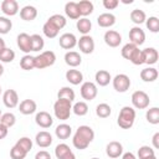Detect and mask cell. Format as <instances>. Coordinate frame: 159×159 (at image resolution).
I'll return each instance as SVG.
<instances>
[{"mask_svg": "<svg viewBox=\"0 0 159 159\" xmlns=\"http://www.w3.org/2000/svg\"><path fill=\"white\" fill-rule=\"evenodd\" d=\"M93 139H94V130L89 125L83 124V125H80L75 132L72 138V144L76 149L83 150L92 143Z\"/></svg>", "mask_w": 159, "mask_h": 159, "instance_id": "obj_1", "label": "cell"}, {"mask_svg": "<svg viewBox=\"0 0 159 159\" xmlns=\"http://www.w3.org/2000/svg\"><path fill=\"white\" fill-rule=\"evenodd\" d=\"M135 120V109L133 107L129 106H124L118 114V119H117V124L122 128V129H129L133 127Z\"/></svg>", "mask_w": 159, "mask_h": 159, "instance_id": "obj_2", "label": "cell"}, {"mask_svg": "<svg viewBox=\"0 0 159 159\" xmlns=\"http://www.w3.org/2000/svg\"><path fill=\"white\" fill-rule=\"evenodd\" d=\"M72 112V102L66 99H57L53 103V113L55 117L60 120H66L70 118Z\"/></svg>", "mask_w": 159, "mask_h": 159, "instance_id": "obj_3", "label": "cell"}, {"mask_svg": "<svg viewBox=\"0 0 159 159\" xmlns=\"http://www.w3.org/2000/svg\"><path fill=\"white\" fill-rule=\"evenodd\" d=\"M56 62V55L53 51H43L40 55L35 56V68L43 70L52 66Z\"/></svg>", "mask_w": 159, "mask_h": 159, "instance_id": "obj_4", "label": "cell"}, {"mask_svg": "<svg viewBox=\"0 0 159 159\" xmlns=\"http://www.w3.org/2000/svg\"><path fill=\"white\" fill-rule=\"evenodd\" d=\"M130 99H132L133 108H137V109H145L149 106V103H150L149 96L144 91H135V92H133Z\"/></svg>", "mask_w": 159, "mask_h": 159, "instance_id": "obj_5", "label": "cell"}, {"mask_svg": "<svg viewBox=\"0 0 159 159\" xmlns=\"http://www.w3.org/2000/svg\"><path fill=\"white\" fill-rule=\"evenodd\" d=\"M112 84L117 92L124 93L129 89L132 82H130V78L125 73H119V75L114 76V78H112Z\"/></svg>", "mask_w": 159, "mask_h": 159, "instance_id": "obj_6", "label": "cell"}, {"mask_svg": "<svg viewBox=\"0 0 159 159\" xmlns=\"http://www.w3.org/2000/svg\"><path fill=\"white\" fill-rule=\"evenodd\" d=\"M81 96L83 99L86 101H92L97 97V93H98V88H97V84L94 82H91V81H87V82H83L81 84Z\"/></svg>", "mask_w": 159, "mask_h": 159, "instance_id": "obj_7", "label": "cell"}, {"mask_svg": "<svg viewBox=\"0 0 159 159\" xmlns=\"http://www.w3.org/2000/svg\"><path fill=\"white\" fill-rule=\"evenodd\" d=\"M77 46L82 53L89 55L94 51V40L89 35H83L77 40Z\"/></svg>", "mask_w": 159, "mask_h": 159, "instance_id": "obj_8", "label": "cell"}, {"mask_svg": "<svg viewBox=\"0 0 159 159\" xmlns=\"http://www.w3.org/2000/svg\"><path fill=\"white\" fill-rule=\"evenodd\" d=\"M129 40L130 43L135 45V46H140L144 43L145 41V32L143 29H140L139 26H133L129 30Z\"/></svg>", "mask_w": 159, "mask_h": 159, "instance_id": "obj_9", "label": "cell"}, {"mask_svg": "<svg viewBox=\"0 0 159 159\" xmlns=\"http://www.w3.org/2000/svg\"><path fill=\"white\" fill-rule=\"evenodd\" d=\"M103 40L107 46L109 47H118L122 42V35L116 30H107L104 32Z\"/></svg>", "mask_w": 159, "mask_h": 159, "instance_id": "obj_10", "label": "cell"}, {"mask_svg": "<svg viewBox=\"0 0 159 159\" xmlns=\"http://www.w3.org/2000/svg\"><path fill=\"white\" fill-rule=\"evenodd\" d=\"M16 43H17V47L26 55H30V52L32 51L31 50V35L26 32H21L17 35Z\"/></svg>", "mask_w": 159, "mask_h": 159, "instance_id": "obj_11", "label": "cell"}, {"mask_svg": "<svg viewBox=\"0 0 159 159\" xmlns=\"http://www.w3.org/2000/svg\"><path fill=\"white\" fill-rule=\"evenodd\" d=\"M2 102L7 108H15L19 106V94L15 89H6L2 93Z\"/></svg>", "mask_w": 159, "mask_h": 159, "instance_id": "obj_12", "label": "cell"}, {"mask_svg": "<svg viewBox=\"0 0 159 159\" xmlns=\"http://www.w3.org/2000/svg\"><path fill=\"white\" fill-rule=\"evenodd\" d=\"M58 43L65 50H72L77 45V37L72 32H65V34H62L60 36Z\"/></svg>", "mask_w": 159, "mask_h": 159, "instance_id": "obj_13", "label": "cell"}, {"mask_svg": "<svg viewBox=\"0 0 159 159\" xmlns=\"http://www.w3.org/2000/svg\"><path fill=\"white\" fill-rule=\"evenodd\" d=\"M35 122H36V124H37L39 127L46 129V128H50V127L52 125L53 119H52V116H51L48 112H46V111H40V112H37L36 116H35Z\"/></svg>", "mask_w": 159, "mask_h": 159, "instance_id": "obj_14", "label": "cell"}, {"mask_svg": "<svg viewBox=\"0 0 159 159\" xmlns=\"http://www.w3.org/2000/svg\"><path fill=\"white\" fill-rule=\"evenodd\" d=\"M106 154L112 158V159H117L123 154V145L122 143L117 142V140H112L107 144L106 147Z\"/></svg>", "mask_w": 159, "mask_h": 159, "instance_id": "obj_15", "label": "cell"}, {"mask_svg": "<svg viewBox=\"0 0 159 159\" xmlns=\"http://www.w3.org/2000/svg\"><path fill=\"white\" fill-rule=\"evenodd\" d=\"M1 11L7 16H14L19 12V4L16 0H4L1 2Z\"/></svg>", "mask_w": 159, "mask_h": 159, "instance_id": "obj_16", "label": "cell"}, {"mask_svg": "<svg viewBox=\"0 0 159 159\" xmlns=\"http://www.w3.org/2000/svg\"><path fill=\"white\" fill-rule=\"evenodd\" d=\"M36 109H37L36 102H35L34 99H30V98L21 101L20 104H19V111H20V113L24 114V116H30V114L35 113Z\"/></svg>", "mask_w": 159, "mask_h": 159, "instance_id": "obj_17", "label": "cell"}, {"mask_svg": "<svg viewBox=\"0 0 159 159\" xmlns=\"http://www.w3.org/2000/svg\"><path fill=\"white\" fill-rule=\"evenodd\" d=\"M35 142L39 147L41 148H47L52 144V135L51 133H48L47 130H41L36 134L35 137Z\"/></svg>", "mask_w": 159, "mask_h": 159, "instance_id": "obj_18", "label": "cell"}, {"mask_svg": "<svg viewBox=\"0 0 159 159\" xmlns=\"http://www.w3.org/2000/svg\"><path fill=\"white\" fill-rule=\"evenodd\" d=\"M65 76H66V80L73 86H77V84L83 82V75H82V72L80 70H75V68L67 70Z\"/></svg>", "mask_w": 159, "mask_h": 159, "instance_id": "obj_19", "label": "cell"}, {"mask_svg": "<svg viewBox=\"0 0 159 159\" xmlns=\"http://www.w3.org/2000/svg\"><path fill=\"white\" fill-rule=\"evenodd\" d=\"M97 24L101 27H111L116 24V16L112 12H103L97 17Z\"/></svg>", "mask_w": 159, "mask_h": 159, "instance_id": "obj_20", "label": "cell"}, {"mask_svg": "<svg viewBox=\"0 0 159 159\" xmlns=\"http://www.w3.org/2000/svg\"><path fill=\"white\" fill-rule=\"evenodd\" d=\"M143 51V55H144V63L147 65H154L157 63L158 58H159V53H158V50L154 48V47H147Z\"/></svg>", "mask_w": 159, "mask_h": 159, "instance_id": "obj_21", "label": "cell"}, {"mask_svg": "<svg viewBox=\"0 0 159 159\" xmlns=\"http://www.w3.org/2000/svg\"><path fill=\"white\" fill-rule=\"evenodd\" d=\"M65 62L70 67H77L82 62V57L77 51H67L65 53Z\"/></svg>", "mask_w": 159, "mask_h": 159, "instance_id": "obj_22", "label": "cell"}, {"mask_svg": "<svg viewBox=\"0 0 159 159\" xmlns=\"http://www.w3.org/2000/svg\"><path fill=\"white\" fill-rule=\"evenodd\" d=\"M37 16V9L32 5H25L20 10V17L25 21H32Z\"/></svg>", "mask_w": 159, "mask_h": 159, "instance_id": "obj_23", "label": "cell"}, {"mask_svg": "<svg viewBox=\"0 0 159 159\" xmlns=\"http://www.w3.org/2000/svg\"><path fill=\"white\" fill-rule=\"evenodd\" d=\"M94 80L96 83L101 87H106L107 84H109V82L112 81V76L107 70H99L96 72L94 75Z\"/></svg>", "mask_w": 159, "mask_h": 159, "instance_id": "obj_24", "label": "cell"}, {"mask_svg": "<svg viewBox=\"0 0 159 159\" xmlns=\"http://www.w3.org/2000/svg\"><path fill=\"white\" fill-rule=\"evenodd\" d=\"M65 14L70 19L78 20L81 17V15H80V10H78V6H77V2H75V1L66 2V5H65Z\"/></svg>", "mask_w": 159, "mask_h": 159, "instance_id": "obj_25", "label": "cell"}, {"mask_svg": "<svg viewBox=\"0 0 159 159\" xmlns=\"http://www.w3.org/2000/svg\"><path fill=\"white\" fill-rule=\"evenodd\" d=\"M159 73L155 67H147L140 71V78L144 82H154L158 78Z\"/></svg>", "mask_w": 159, "mask_h": 159, "instance_id": "obj_26", "label": "cell"}, {"mask_svg": "<svg viewBox=\"0 0 159 159\" xmlns=\"http://www.w3.org/2000/svg\"><path fill=\"white\" fill-rule=\"evenodd\" d=\"M55 134H56V137L58 139H63L65 140V139L70 138V135L72 134V128H71V125H68L66 123H61V124H58L56 127Z\"/></svg>", "mask_w": 159, "mask_h": 159, "instance_id": "obj_27", "label": "cell"}, {"mask_svg": "<svg viewBox=\"0 0 159 159\" xmlns=\"http://www.w3.org/2000/svg\"><path fill=\"white\" fill-rule=\"evenodd\" d=\"M76 27H77V30L82 34V36H83V35H88L89 31L92 30V22H91V20L87 19V17H80V19L77 20Z\"/></svg>", "mask_w": 159, "mask_h": 159, "instance_id": "obj_28", "label": "cell"}, {"mask_svg": "<svg viewBox=\"0 0 159 159\" xmlns=\"http://www.w3.org/2000/svg\"><path fill=\"white\" fill-rule=\"evenodd\" d=\"M77 6L80 10V15L83 17H86L93 12V2L89 0H81L77 2Z\"/></svg>", "mask_w": 159, "mask_h": 159, "instance_id": "obj_29", "label": "cell"}, {"mask_svg": "<svg viewBox=\"0 0 159 159\" xmlns=\"http://www.w3.org/2000/svg\"><path fill=\"white\" fill-rule=\"evenodd\" d=\"M75 91L71 88V87H61L60 91L57 92V99H66V101H70V102H73L75 101Z\"/></svg>", "mask_w": 159, "mask_h": 159, "instance_id": "obj_30", "label": "cell"}, {"mask_svg": "<svg viewBox=\"0 0 159 159\" xmlns=\"http://www.w3.org/2000/svg\"><path fill=\"white\" fill-rule=\"evenodd\" d=\"M42 31H43V35H45L46 37H48V39H53V37H56V36L58 35V32H60V30H58L55 25H52L48 20L43 24V26H42Z\"/></svg>", "mask_w": 159, "mask_h": 159, "instance_id": "obj_31", "label": "cell"}, {"mask_svg": "<svg viewBox=\"0 0 159 159\" xmlns=\"http://www.w3.org/2000/svg\"><path fill=\"white\" fill-rule=\"evenodd\" d=\"M130 20L135 24V25H140L143 22H145L147 20V15L143 10L140 9H134L130 11Z\"/></svg>", "mask_w": 159, "mask_h": 159, "instance_id": "obj_32", "label": "cell"}, {"mask_svg": "<svg viewBox=\"0 0 159 159\" xmlns=\"http://www.w3.org/2000/svg\"><path fill=\"white\" fill-rule=\"evenodd\" d=\"M20 67L25 71H30L35 68V56L31 55H25L20 60Z\"/></svg>", "mask_w": 159, "mask_h": 159, "instance_id": "obj_33", "label": "cell"}, {"mask_svg": "<svg viewBox=\"0 0 159 159\" xmlns=\"http://www.w3.org/2000/svg\"><path fill=\"white\" fill-rule=\"evenodd\" d=\"M145 118L148 120V123L150 124H158L159 123V108L158 107H152L147 111L145 113Z\"/></svg>", "mask_w": 159, "mask_h": 159, "instance_id": "obj_34", "label": "cell"}, {"mask_svg": "<svg viewBox=\"0 0 159 159\" xmlns=\"http://www.w3.org/2000/svg\"><path fill=\"white\" fill-rule=\"evenodd\" d=\"M52 25H55L58 30H61V29H63L65 26H66V17L63 16V15H61V14H53L52 16H50L48 19H47Z\"/></svg>", "mask_w": 159, "mask_h": 159, "instance_id": "obj_35", "label": "cell"}, {"mask_svg": "<svg viewBox=\"0 0 159 159\" xmlns=\"http://www.w3.org/2000/svg\"><path fill=\"white\" fill-rule=\"evenodd\" d=\"M45 46V40L42 39L41 35L34 34L31 35V50L32 51H40Z\"/></svg>", "mask_w": 159, "mask_h": 159, "instance_id": "obj_36", "label": "cell"}, {"mask_svg": "<svg viewBox=\"0 0 159 159\" xmlns=\"http://www.w3.org/2000/svg\"><path fill=\"white\" fill-rule=\"evenodd\" d=\"M112 113V108L109 104L107 103H99L97 104L96 107V114L99 117V118H108Z\"/></svg>", "mask_w": 159, "mask_h": 159, "instance_id": "obj_37", "label": "cell"}, {"mask_svg": "<svg viewBox=\"0 0 159 159\" xmlns=\"http://www.w3.org/2000/svg\"><path fill=\"white\" fill-rule=\"evenodd\" d=\"M72 112L76 114V116H86L88 113V106L86 102L83 101H80V102H76L73 106H72Z\"/></svg>", "mask_w": 159, "mask_h": 159, "instance_id": "obj_38", "label": "cell"}, {"mask_svg": "<svg viewBox=\"0 0 159 159\" xmlns=\"http://www.w3.org/2000/svg\"><path fill=\"white\" fill-rule=\"evenodd\" d=\"M0 123L4 124V125L7 127V128H11V127L16 123V117H15V114L11 113V112L2 113L1 117H0Z\"/></svg>", "mask_w": 159, "mask_h": 159, "instance_id": "obj_39", "label": "cell"}, {"mask_svg": "<svg viewBox=\"0 0 159 159\" xmlns=\"http://www.w3.org/2000/svg\"><path fill=\"white\" fill-rule=\"evenodd\" d=\"M128 61H130V62H132L133 65H135V66L143 65V63H144V55H143V51L139 50V47H137V48L134 50V52L132 53V56L129 57Z\"/></svg>", "mask_w": 159, "mask_h": 159, "instance_id": "obj_40", "label": "cell"}, {"mask_svg": "<svg viewBox=\"0 0 159 159\" xmlns=\"http://www.w3.org/2000/svg\"><path fill=\"white\" fill-rule=\"evenodd\" d=\"M145 25L150 32H153V34L159 32V19L157 16H149L145 20Z\"/></svg>", "mask_w": 159, "mask_h": 159, "instance_id": "obj_41", "label": "cell"}, {"mask_svg": "<svg viewBox=\"0 0 159 159\" xmlns=\"http://www.w3.org/2000/svg\"><path fill=\"white\" fill-rule=\"evenodd\" d=\"M14 58H15V52H14V50H11L9 47H5L0 52V62L10 63V62L14 61Z\"/></svg>", "mask_w": 159, "mask_h": 159, "instance_id": "obj_42", "label": "cell"}, {"mask_svg": "<svg viewBox=\"0 0 159 159\" xmlns=\"http://www.w3.org/2000/svg\"><path fill=\"white\" fill-rule=\"evenodd\" d=\"M70 152H72V150L70 149V147H68L66 143H60V144H57L56 148H55V155H56L57 159L63 158V157H65L66 154H68Z\"/></svg>", "mask_w": 159, "mask_h": 159, "instance_id": "obj_43", "label": "cell"}, {"mask_svg": "<svg viewBox=\"0 0 159 159\" xmlns=\"http://www.w3.org/2000/svg\"><path fill=\"white\" fill-rule=\"evenodd\" d=\"M12 27V22L6 16H0V35L7 34Z\"/></svg>", "mask_w": 159, "mask_h": 159, "instance_id": "obj_44", "label": "cell"}, {"mask_svg": "<svg viewBox=\"0 0 159 159\" xmlns=\"http://www.w3.org/2000/svg\"><path fill=\"white\" fill-rule=\"evenodd\" d=\"M16 145L20 147L21 149H24L26 153H29V152L32 149V140H31L29 137H21V138L16 142Z\"/></svg>", "mask_w": 159, "mask_h": 159, "instance_id": "obj_45", "label": "cell"}, {"mask_svg": "<svg viewBox=\"0 0 159 159\" xmlns=\"http://www.w3.org/2000/svg\"><path fill=\"white\" fill-rule=\"evenodd\" d=\"M26 155H27V153L24 149H21L20 147H17L16 144L10 149V157H11V159H25Z\"/></svg>", "mask_w": 159, "mask_h": 159, "instance_id": "obj_46", "label": "cell"}, {"mask_svg": "<svg viewBox=\"0 0 159 159\" xmlns=\"http://www.w3.org/2000/svg\"><path fill=\"white\" fill-rule=\"evenodd\" d=\"M137 47H138V46H135V45H133V43H130V42L125 43V45L122 47V50H120L122 57L125 58V60H129V57L132 56V53L134 52V50H135Z\"/></svg>", "mask_w": 159, "mask_h": 159, "instance_id": "obj_47", "label": "cell"}, {"mask_svg": "<svg viewBox=\"0 0 159 159\" xmlns=\"http://www.w3.org/2000/svg\"><path fill=\"white\" fill-rule=\"evenodd\" d=\"M149 155H155V150L149 147V145H142L139 147L138 149V158L142 159V158H145V157H149Z\"/></svg>", "mask_w": 159, "mask_h": 159, "instance_id": "obj_48", "label": "cell"}, {"mask_svg": "<svg viewBox=\"0 0 159 159\" xmlns=\"http://www.w3.org/2000/svg\"><path fill=\"white\" fill-rule=\"evenodd\" d=\"M119 5V0H103V6L107 10H113Z\"/></svg>", "mask_w": 159, "mask_h": 159, "instance_id": "obj_49", "label": "cell"}, {"mask_svg": "<svg viewBox=\"0 0 159 159\" xmlns=\"http://www.w3.org/2000/svg\"><path fill=\"white\" fill-rule=\"evenodd\" d=\"M35 159H52V158H51V154H50L48 152H46V150H40V152L36 153Z\"/></svg>", "mask_w": 159, "mask_h": 159, "instance_id": "obj_50", "label": "cell"}, {"mask_svg": "<svg viewBox=\"0 0 159 159\" xmlns=\"http://www.w3.org/2000/svg\"><path fill=\"white\" fill-rule=\"evenodd\" d=\"M152 143H153V149H158V148H159V132H157V133L153 135Z\"/></svg>", "mask_w": 159, "mask_h": 159, "instance_id": "obj_51", "label": "cell"}, {"mask_svg": "<svg viewBox=\"0 0 159 159\" xmlns=\"http://www.w3.org/2000/svg\"><path fill=\"white\" fill-rule=\"evenodd\" d=\"M7 133H9V128L0 123V140L4 139V138L7 135Z\"/></svg>", "mask_w": 159, "mask_h": 159, "instance_id": "obj_52", "label": "cell"}, {"mask_svg": "<svg viewBox=\"0 0 159 159\" xmlns=\"http://www.w3.org/2000/svg\"><path fill=\"white\" fill-rule=\"evenodd\" d=\"M122 159H137V157L132 152H127V153L122 154Z\"/></svg>", "mask_w": 159, "mask_h": 159, "instance_id": "obj_53", "label": "cell"}, {"mask_svg": "<svg viewBox=\"0 0 159 159\" xmlns=\"http://www.w3.org/2000/svg\"><path fill=\"white\" fill-rule=\"evenodd\" d=\"M61 159H76V155L73 154V152H70L68 154H66L63 158H61Z\"/></svg>", "mask_w": 159, "mask_h": 159, "instance_id": "obj_54", "label": "cell"}, {"mask_svg": "<svg viewBox=\"0 0 159 159\" xmlns=\"http://www.w3.org/2000/svg\"><path fill=\"white\" fill-rule=\"evenodd\" d=\"M5 47H6V46H5V41H4V39H1V37H0V52H1Z\"/></svg>", "mask_w": 159, "mask_h": 159, "instance_id": "obj_55", "label": "cell"}, {"mask_svg": "<svg viewBox=\"0 0 159 159\" xmlns=\"http://www.w3.org/2000/svg\"><path fill=\"white\" fill-rule=\"evenodd\" d=\"M142 159H157L155 155H149V157H145V158H142Z\"/></svg>", "mask_w": 159, "mask_h": 159, "instance_id": "obj_56", "label": "cell"}, {"mask_svg": "<svg viewBox=\"0 0 159 159\" xmlns=\"http://www.w3.org/2000/svg\"><path fill=\"white\" fill-rule=\"evenodd\" d=\"M2 73H4V66L0 63V77L2 76Z\"/></svg>", "mask_w": 159, "mask_h": 159, "instance_id": "obj_57", "label": "cell"}, {"mask_svg": "<svg viewBox=\"0 0 159 159\" xmlns=\"http://www.w3.org/2000/svg\"><path fill=\"white\" fill-rule=\"evenodd\" d=\"M91 159H99V158H96V157H94V158H91Z\"/></svg>", "mask_w": 159, "mask_h": 159, "instance_id": "obj_58", "label": "cell"}, {"mask_svg": "<svg viewBox=\"0 0 159 159\" xmlns=\"http://www.w3.org/2000/svg\"><path fill=\"white\" fill-rule=\"evenodd\" d=\"M0 96H1V86H0Z\"/></svg>", "mask_w": 159, "mask_h": 159, "instance_id": "obj_59", "label": "cell"}, {"mask_svg": "<svg viewBox=\"0 0 159 159\" xmlns=\"http://www.w3.org/2000/svg\"><path fill=\"white\" fill-rule=\"evenodd\" d=\"M1 114H2V113H1V109H0V117H1Z\"/></svg>", "mask_w": 159, "mask_h": 159, "instance_id": "obj_60", "label": "cell"}]
</instances>
